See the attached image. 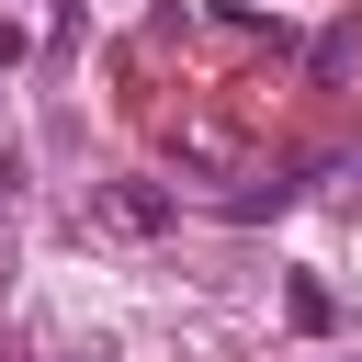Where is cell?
Segmentation results:
<instances>
[{
    "mask_svg": "<svg viewBox=\"0 0 362 362\" xmlns=\"http://www.w3.org/2000/svg\"><path fill=\"white\" fill-rule=\"evenodd\" d=\"M90 226H113V238H170V226H181V192H170V181H90Z\"/></svg>",
    "mask_w": 362,
    "mask_h": 362,
    "instance_id": "obj_1",
    "label": "cell"
},
{
    "mask_svg": "<svg viewBox=\"0 0 362 362\" xmlns=\"http://www.w3.org/2000/svg\"><path fill=\"white\" fill-rule=\"evenodd\" d=\"M0 362H23V351H11V339H0Z\"/></svg>",
    "mask_w": 362,
    "mask_h": 362,
    "instance_id": "obj_2",
    "label": "cell"
},
{
    "mask_svg": "<svg viewBox=\"0 0 362 362\" xmlns=\"http://www.w3.org/2000/svg\"><path fill=\"white\" fill-rule=\"evenodd\" d=\"M0 192H11V181H0Z\"/></svg>",
    "mask_w": 362,
    "mask_h": 362,
    "instance_id": "obj_3",
    "label": "cell"
}]
</instances>
